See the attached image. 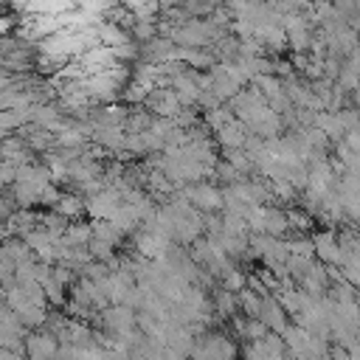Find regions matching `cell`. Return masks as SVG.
<instances>
[{
    "mask_svg": "<svg viewBox=\"0 0 360 360\" xmlns=\"http://www.w3.org/2000/svg\"><path fill=\"white\" fill-rule=\"evenodd\" d=\"M186 197H189V203L200 206L203 211H214V208L225 206V197H222L214 186H208V183H197V186L186 189Z\"/></svg>",
    "mask_w": 360,
    "mask_h": 360,
    "instance_id": "obj_1",
    "label": "cell"
},
{
    "mask_svg": "<svg viewBox=\"0 0 360 360\" xmlns=\"http://www.w3.org/2000/svg\"><path fill=\"white\" fill-rule=\"evenodd\" d=\"M57 211H60V214H65V217H76V214L87 211V203H82L79 197H60Z\"/></svg>",
    "mask_w": 360,
    "mask_h": 360,
    "instance_id": "obj_6",
    "label": "cell"
},
{
    "mask_svg": "<svg viewBox=\"0 0 360 360\" xmlns=\"http://www.w3.org/2000/svg\"><path fill=\"white\" fill-rule=\"evenodd\" d=\"M155 34H158V26L152 20H135L132 23V37L138 42H150V39H155Z\"/></svg>",
    "mask_w": 360,
    "mask_h": 360,
    "instance_id": "obj_5",
    "label": "cell"
},
{
    "mask_svg": "<svg viewBox=\"0 0 360 360\" xmlns=\"http://www.w3.org/2000/svg\"><path fill=\"white\" fill-rule=\"evenodd\" d=\"M9 28H12V20L9 17H0V37H3Z\"/></svg>",
    "mask_w": 360,
    "mask_h": 360,
    "instance_id": "obj_7",
    "label": "cell"
},
{
    "mask_svg": "<svg viewBox=\"0 0 360 360\" xmlns=\"http://www.w3.org/2000/svg\"><path fill=\"white\" fill-rule=\"evenodd\" d=\"M335 248L338 245H335V240L330 234L315 240V253H318L321 259H327V262H341V251H335Z\"/></svg>",
    "mask_w": 360,
    "mask_h": 360,
    "instance_id": "obj_4",
    "label": "cell"
},
{
    "mask_svg": "<svg viewBox=\"0 0 360 360\" xmlns=\"http://www.w3.org/2000/svg\"><path fill=\"white\" fill-rule=\"evenodd\" d=\"M121 6L135 20H152L161 12V0H121Z\"/></svg>",
    "mask_w": 360,
    "mask_h": 360,
    "instance_id": "obj_3",
    "label": "cell"
},
{
    "mask_svg": "<svg viewBox=\"0 0 360 360\" xmlns=\"http://www.w3.org/2000/svg\"><path fill=\"white\" fill-rule=\"evenodd\" d=\"M26 352L31 357H42V354H57L60 346H57V335L54 332H34L28 341H26Z\"/></svg>",
    "mask_w": 360,
    "mask_h": 360,
    "instance_id": "obj_2",
    "label": "cell"
}]
</instances>
